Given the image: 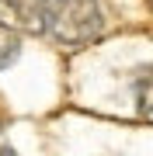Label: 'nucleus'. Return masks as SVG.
Masks as SVG:
<instances>
[{
  "label": "nucleus",
  "instance_id": "nucleus-1",
  "mask_svg": "<svg viewBox=\"0 0 153 156\" xmlns=\"http://www.w3.org/2000/svg\"><path fill=\"white\" fill-rule=\"evenodd\" d=\"M46 31L63 45H87L101 35L97 0H46Z\"/></svg>",
  "mask_w": 153,
  "mask_h": 156
},
{
  "label": "nucleus",
  "instance_id": "nucleus-2",
  "mask_svg": "<svg viewBox=\"0 0 153 156\" xmlns=\"http://www.w3.org/2000/svg\"><path fill=\"white\" fill-rule=\"evenodd\" d=\"M0 28L46 35V0H0Z\"/></svg>",
  "mask_w": 153,
  "mask_h": 156
},
{
  "label": "nucleus",
  "instance_id": "nucleus-3",
  "mask_svg": "<svg viewBox=\"0 0 153 156\" xmlns=\"http://www.w3.org/2000/svg\"><path fill=\"white\" fill-rule=\"evenodd\" d=\"M136 111L153 115V66H146L136 76Z\"/></svg>",
  "mask_w": 153,
  "mask_h": 156
},
{
  "label": "nucleus",
  "instance_id": "nucleus-4",
  "mask_svg": "<svg viewBox=\"0 0 153 156\" xmlns=\"http://www.w3.org/2000/svg\"><path fill=\"white\" fill-rule=\"evenodd\" d=\"M17 56H21V45H17V38H4V42H0V73L11 66Z\"/></svg>",
  "mask_w": 153,
  "mask_h": 156
},
{
  "label": "nucleus",
  "instance_id": "nucleus-5",
  "mask_svg": "<svg viewBox=\"0 0 153 156\" xmlns=\"http://www.w3.org/2000/svg\"><path fill=\"white\" fill-rule=\"evenodd\" d=\"M0 156H17V149L14 146H0Z\"/></svg>",
  "mask_w": 153,
  "mask_h": 156
}]
</instances>
